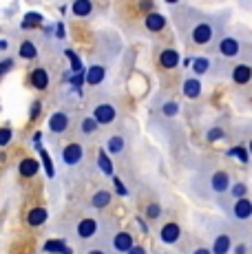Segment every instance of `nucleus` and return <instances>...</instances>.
<instances>
[{"label": "nucleus", "instance_id": "1", "mask_svg": "<svg viewBox=\"0 0 252 254\" xmlns=\"http://www.w3.org/2000/svg\"><path fill=\"white\" fill-rule=\"evenodd\" d=\"M95 120V124L98 126H111L115 120H118V109H115L111 102H102L93 109V115H91Z\"/></svg>", "mask_w": 252, "mask_h": 254}, {"label": "nucleus", "instance_id": "2", "mask_svg": "<svg viewBox=\"0 0 252 254\" xmlns=\"http://www.w3.org/2000/svg\"><path fill=\"white\" fill-rule=\"evenodd\" d=\"M98 232H100V221L95 217L82 219V221L77 223V228H75L77 239H82V241H89V239L98 237Z\"/></svg>", "mask_w": 252, "mask_h": 254}, {"label": "nucleus", "instance_id": "3", "mask_svg": "<svg viewBox=\"0 0 252 254\" xmlns=\"http://www.w3.org/2000/svg\"><path fill=\"white\" fill-rule=\"evenodd\" d=\"M82 159H84V148H82V144H73L64 146V150H62V162L64 166H69V168H75L77 164H82Z\"/></svg>", "mask_w": 252, "mask_h": 254}, {"label": "nucleus", "instance_id": "4", "mask_svg": "<svg viewBox=\"0 0 252 254\" xmlns=\"http://www.w3.org/2000/svg\"><path fill=\"white\" fill-rule=\"evenodd\" d=\"M212 36H215V29H212L210 22H197L190 31V40L195 45H208L212 40Z\"/></svg>", "mask_w": 252, "mask_h": 254}, {"label": "nucleus", "instance_id": "5", "mask_svg": "<svg viewBox=\"0 0 252 254\" xmlns=\"http://www.w3.org/2000/svg\"><path fill=\"white\" fill-rule=\"evenodd\" d=\"M217 49H219V53L224 58H237L241 53V40L235 36H226L219 40V45H217Z\"/></svg>", "mask_w": 252, "mask_h": 254}, {"label": "nucleus", "instance_id": "6", "mask_svg": "<svg viewBox=\"0 0 252 254\" xmlns=\"http://www.w3.org/2000/svg\"><path fill=\"white\" fill-rule=\"evenodd\" d=\"M232 186V179H230V175L226 173V170H215L212 173V177H210V190L215 194H224L228 192V188Z\"/></svg>", "mask_w": 252, "mask_h": 254}, {"label": "nucleus", "instance_id": "7", "mask_svg": "<svg viewBox=\"0 0 252 254\" xmlns=\"http://www.w3.org/2000/svg\"><path fill=\"white\" fill-rule=\"evenodd\" d=\"M179 237H182V228H179L177 221L164 223L162 230H159V239H162V243H166V246H175L179 241Z\"/></svg>", "mask_w": 252, "mask_h": 254}, {"label": "nucleus", "instance_id": "8", "mask_svg": "<svg viewBox=\"0 0 252 254\" xmlns=\"http://www.w3.org/2000/svg\"><path fill=\"white\" fill-rule=\"evenodd\" d=\"M66 128H69V115L64 111H53L49 117V130L56 135H62Z\"/></svg>", "mask_w": 252, "mask_h": 254}, {"label": "nucleus", "instance_id": "9", "mask_svg": "<svg viewBox=\"0 0 252 254\" xmlns=\"http://www.w3.org/2000/svg\"><path fill=\"white\" fill-rule=\"evenodd\" d=\"M111 243H113V250L118 252V254H126V252L130 250V248L135 246V239H133V234H130V232L122 230V232L115 234Z\"/></svg>", "mask_w": 252, "mask_h": 254}, {"label": "nucleus", "instance_id": "10", "mask_svg": "<svg viewBox=\"0 0 252 254\" xmlns=\"http://www.w3.org/2000/svg\"><path fill=\"white\" fill-rule=\"evenodd\" d=\"M232 217H235L237 221H248V219L252 217V201L248 197L237 199L235 208H232Z\"/></svg>", "mask_w": 252, "mask_h": 254}, {"label": "nucleus", "instance_id": "11", "mask_svg": "<svg viewBox=\"0 0 252 254\" xmlns=\"http://www.w3.org/2000/svg\"><path fill=\"white\" fill-rule=\"evenodd\" d=\"M182 91H184V95H186L188 100H197V97L201 95V91H203V84H201L199 77H186L184 84H182Z\"/></svg>", "mask_w": 252, "mask_h": 254}, {"label": "nucleus", "instance_id": "12", "mask_svg": "<svg viewBox=\"0 0 252 254\" xmlns=\"http://www.w3.org/2000/svg\"><path fill=\"white\" fill-rule=\"evenodd\" d=\"M230 77H232V82H235V84H239V86L248 84L250 77H252L250 64H246V62H241V64H235V69H232Z\"/></svg>", "mask_w": 252, "mask_h": 254}, {"label": "nucleus", "instance_id": "13", "mask_svg": "<svg viewBox=\"0 0 252 254\" xmlns=\"http://www.w3.org/2000/svg\"><path fill=\"white\" fill-rule=\"evenodd\" d=\"M232 250V237L230 234H217L212 239V248H210V254H228Z\"/></svg>", "mask_w": 252, "mask_h": 254}, {"label": "nucleus", "instance_id": "14", "mask_svg": "<svg viewBox=\"0 0 252 254\" xmlns=\"http://www.w3.org/2000/svg\"><path fill=\"white\" fill-rule=\"evenodd\" d=\"M29 82H31L33 89L45 91L47 86H49V73H47V69L38 66V69H33V71H31V75H29Z\"/></svg>", "mask_w": 252, "mask_h": 254}, {"label": "nucleus", "instance_id": "15", "mask_svg": "<svg viewBox=\"0 0 252 254\" xmlns=\"http://www.w3.org/2000/svg\"><path fill=\"white\" fill-rule=\"evenodd\" d=\"M179 51L177 49H164L162 53H159V66L162 69H175V66L179 64Z\"/></svg>", "mask_w": 252, "mask_h": 254}, {"label": "nucleus", "instance_id": "16", "mask_svg": "<svg viewBox=\"0 0 252 254\" xmlns=\"http://www.w3.org/2000/svg\"><path fill=\"white\" fill-rule=\"evenodd\" d=\"M166 16L164 13H159V11H151L146 16V20H144V27L148 29V31H153V33H157V31H162L164 27H166Z\"/></svg>", "mask_w": 252, "mask_h": 254}, {"label": "nucleus", "instance_id": "17", "mask_svg": "<svg viewBox=\"0 0 252 254\" xmlns=\"http://www.w3.org/2000/svg\"><path fill=\"white\" fill-rule=\"evenodd\" d=\"M38 170H40V164L33 157H25L18 164V173H20L22 177H33V175H38Z\"/></svg>", "mask_w": 252, "mask_h": 254}, {"label": "nucleus", "instance_id": "18", "mask_svg": "<svg viewBox=\"0 0 252 254\" xmlns=\"http://www.w3.org/2000/svg\"><path fill=\"white\" fill-rule=\"evenodd\" d=\"M106 77V69L102 64H93L89 71H86V84L91 86H100Z\"/></svg>", "mask_w": 252, "mask_h": 254}, {"label": "nucleus", "instance_id": "19", "mask_svg": "<svg viewBox=\"0 0 252 254\" xmlns=\"http://www.w3.org/2000/svg\"><path fill=\"white\" fill-rule=\"evenodd\" d=\"M71 13L77 18H86L93 13V2L91 0H73L71 2Z\"/></svg>", "mask_w": 252, "mask_h": 254}, {"label": "nucleus", "instance_id": "20", "mask_svg": "<svg viewBox=\"0 0 252 254\" xmlns=\"http://www.w3.org/2000/svg\"><path fill=\"white\" fill-rule=\"evenodd\" d=\"M47 217H49V212H47V208L38 206V208L29 210V214H27V223H29V226H31V228H38V226H42V223L47 221Z\"/></svg>", "mask_w": 252, "mask_h": 254}, {"label": "nucleus", "instance_id": "21", "mask_svg": "<svg viewBox=\"0 0 252 254\" xmlns=\"http://www.w3.org/2000/svg\"><path fill=\"white\" fill-rule=\"evenodd\" d=\"M111 201H113V192H109V190H98V192L91 197V208L104 210L106 206H111Z\"/></svg>", "mask_w": 252, "mask_h": 254}, {"label": "nucleus", "instance_id": "22", "mask_svg": "<svg viewBox=\"0 0 252 254\" xmlns=\"http://www.w3.org/2000/svg\"><path fill=\"white\" fill-rule=\"evenodd\" d=\"M126 148V139L122 135H111L109 139H106V153L111 155H122Z\"/></svg>", "mask_w": 252, "mask_h": 254}, {"label": "nucleus", "instance_id": "23", "mask_svg": "<svg viewBox=\"0 0 252 254\" xmlns=\"http://www.w3.org/2000/svg\"><path fill=\"white\" fill-rule=\"evenodd\" d=\"M45 252H49V254H73L71 248L66 246L62 239H49V241L45 243Z\"/></svg>", "mask_w": 252, "mask_h": 254}, {"label": "nucleus", "instance_id": "24", "mask_svg": "<svg viewBox=\"0 0 252 254\" xmlns=\"http://www.w3.org/2000/svg\"><path fill=\"white\" fill-rule=\"evenodd\" d=\"M98 168L102 170V173L106 175V177H113V162H111V157H109V153L106 150H100L98 153Z\"/></svg>", "mask_w": 252, "mask_h": 254}, {"label": "nucleus", "instance_id": "25", "mask_svg": "<svg viewBox=\"0 0 252 254\" xmlns=\"http://www.w3.org/2000/svg\"><path fill=\"white\" fill-rule=\"evenodd\" d=\"M18 56H20L22 60H36L38 58V47L33 45L31 40H25L20 45V49H18Z\"/></svg>", "mask_w": 252, "mask_h": 254}, {"label": "nucleus", "instance_id": "26", "mask_svg": "<svg viewBox=\"0 0 252 254\" xmlns=\"http://www.w3.org/2000/svg\"><path fill=\"white\" fill-rule=\"evenodd\" d=\"M192 71L197 73V77L206 75V73L210 71V60H208V58H195V60H192Z\"/></svg>", "mask_w": 252, "mask_h": 254}, {"label": "nucleus", "instance_id": "27", "mask_svg": "<svg viewBox=\"0 0 252 254\" xmlns=\"http://www.w3.org/2000/svg\"><path fill=\"white\" fill-rule=\"evenodd\" d=\"M38 153H40V164H42V168H45L47 177H53V175H56V170H53V162H51L49 155H47V150L40 148V144H38Z\"/></svg>", "mask_w": 252, "mask_h": 254}, {"label": "nucleus", "instance_id": "28", "mask_svg": "<svg viewBox=\"0 0 252 254\" xmlns=\"http://www.w3.org/2000/svg\"><path fill=\"white\" fill-rule=\"evenodd\" d=\"M80 130H82V135H86V137H89V135H93L95 130H98V124H95V120L93 117H82V122H80Z\"/></svg>", "mask_w": 252, "mask_h": 254}, {"label": "nucleus", "instance_id": "29", "mask_svg": "<svg viewBox=\"0 0 252 254\" xmlns=\"http://www.w3.org/2000/svg\"><path fill=\"white\" fill-rule=\"evenodd\" d=\"M228 192H230V197L235 199H244L246 194H248V186H246L244 182H237L235 186H230V188H228Z\"/></svg>", "mask_w": 252, "mask_h": 254}, {"label": "nucleus", "instance_id": "30", "mask_svg": "<svg viewBox=\"0 0 252 254\" xmlns=\"http://www.w3.org/2000/svg\"><path fill=\"white\" fill-rule=\"evenodd\" d=\"M42 24V16L36 11H29L25 18H22V29H31V27H40Z\"/></svg>", "mask_w": 252, "mask_h": 254}, {"label": "nucleus", "instance_id": "31", "mask_svg": "<svg viewBox=\"0 0 252 254\" xmlns=\"http://www.w3.org/2000/svg\"><path fill=\"white\" fill-rule=\"evenodd\" d=\"M228 155H230V157H237L241 164H248V159H250L248 157V150H246L244 146H232V148L228 150Z\"/></svg>", "mask_w": 252, "mask_h": 254}, {"label": "nucleus", "instance_id": "32", "mask_svg": "<svg viewBox=\"0 0 252 254\" xmlns=\"http://www.w3.org/2000/svg\"><path fill=\"white\" fill-rule=\"evenodd\" d=\"M224 137H226V133H224V128H219V126H212V128H208V133H206L208 141H219Z\"/></svg>", "mask_w": 252, "mask_h": 254}, {"label": "nucleus", "instance_id": "33", "mask_svg": "<svg viewBox=\"0 0 252 254\" xmlns=\"http://www.w3.org/2000/svg\"><path fill=\"white\" fill-rule=\"evenodd\" d=\"M11 137H13V130L9 128V126H2V128H0V148L7 146L9 141H11Z\"/></svg>", "mask_w": 252, "mask_h": 254}, {"label": "nucleus", "instance_id": "34", "mask_svg": "<svg viewBox=\"0 0 252 254\" xmlns=\"http://www.w3.org/2000/svg\"><path fill=\"white\" fill-rule=\"evenodd\" d=\"M162 113L166 115V117H175L179 113V106H177V102H166V104L162 106Z\"/></svg>", "mask_w": 252, "mask_h": 254}, {"label": "nucleus", "instance_id": "35", "mask_svg": "<svg viewBox=\"0 0 252 254\" xmlns=\"http://www.w3.org/2000/svg\"><path fill=\"white\" fill-rule=\"evenodd\" d=\"M66 56H69V60H71V71L73 73H82V60L75 56L73 51H66Z\"/></svg>", "mask_w": 252, "mask_h": 254}, {"label": "nucleus", "instance_id": "36", "mask_svg": "<svg viewBox=\"0 0 252 254\" xmlns=\"http://www.w3.org/2000/svg\"><path fill=\"white\" fill-rule=\"evenodd\" d=\"M162 214V206L159 203H148L146 206V219H159Z\"/></svg>", "mask_w": 252, "mask_h": 254}, {"label": "nucleus", "instance_id": "37", "mask_svg": "<svg viewBox=\"0 0 252 254\" xmlns=\"http://www.w3.org/2000/svg\"><path fill=\"white\" fill-rule=\"evenodd\" d=\"M113 184H115V190H118V194L120 197H126V194H128V188H126V186L120 182L118 177H113Z\"/></svg>", "mask_w": 252, "mask_h": 254}, {"label": "nucleus", "instance_id": "38", "mask_svg": "<svg viewBox=\"0 0 252 254\" xmlns=\"http://www.w3.org/2000/svg\"><path fill=\"white\" fill-rule=\"evenodd\" d=\"M40 111H42V104H40V102H33V106H31V113H29V120H38V115H40Z\"/></svg>", "mask_w": 252, "mask_h": 254}, {"label": "nucleus", "instance_id": "39", "mask_svg": "<svg viewBox=\"0 0 252 254\" xmlns=\"http://www.w3.org/2000/svg\"><path fill=\"white\" fill-rule=\"evenodd\" d=\"M11 66H13V60H11V58L2 60V62H0V75H2V73H7V71H11Z\"/></svg>", "mask_w": 252, "mask_h": 254}, {"label": "nucleus", "instance_id": "40", "mask_svg": "<svg viewBox=\"0 0 252 254\" xmlns=\"http://www.w3.org/2000/svg\"><path fill=\"white\" fill-rule=\"evenodd\" d=\"M126 254H148V250H146L144 246H133Z\"/></svg>", "mask_w": 252, "mask_h": 254}, {"label": "nucleus", "instance_id": "41", "mask_svg": "<svg viewBox=\"0 0 252 254\" xmlns=\"http://www.w3.org/2000/svg\"><path fill=\"white\" fill-rule=\"evenodd\" d=\"M86 254H109V252H106L104 248H93V250H89Z\"/></svg>", "mask_w": 252, "mask_h": 254}, {"label": "nucleus", "instance_id": "42", "mask_svg": "<svg viewBox=\"0 0 252 254\" xmlns=\"http://www.w3.org/2000/svg\"><path fill=\"white\" fill-rule=\"evenodd\" d=\"M139 7H142V9H151L153 2H151V0H142V2H139Z\"/></svg>", "mask_w": 252, "mask_h": 254}, {"label": "nucleus", "instance_id": "43", "mask_svg": "<svg viewBox=\"0 0 252 254\" xmlns=\"http://www.w3.org/2000/svg\"><path fill=\"white\" fill-rule=\"evenodd\" d=\"M192 254H210L208 248H197V250H192Z\"/></svg>", "mask_w": 252, "mask_h": 254}, {"label": "nucleus", "instance_id": "44", "mask_svg": "<svg viewBox=\"0 0 252 254\" xmlns=\"http://www.w3.org/2000/svg\"><path fill=\"white\" fill-rule=\"evenodd\" d=\"M235 252H237V254H246V246H237Z\"/></svg>", "mask_w": 252, "mask_h": 254}, {"label": "nucleus", "instance_id": "45", "mask_svg": "<svg viewBox=\"0 0 252 254\" xmlns=\"http://www.w3.org/2000/svg\"><path fill=\"white\" fill-rule=\"evenodd\" d=\"M80 82H82V73H80V75H75V77H73V84H75V86H80Z\"/></svg>", "mask_w": 252, "mask_h": 254}, {"label": "nucleus", "instance_id": "46", "mask_svg": "<svg viewBox=\"0 0 252 254\" xmlns=\"http://www.w3.org/2000/svg\"><path fill=\"white\" fill-rule=\"evenodd\" d=\"M7 40H0V51H7Z\"/></svg>", "mask_w": 252, "mask_h": 254}, {"label": "nucleus", "instance_id": "47", "mask_svg": "<svg viewBox=\"0 0 252 254\" xmlns=\"http://www.w3.org/2000/svg\"><path fill=\"white\" fill-rule=\"evenodd\" d=\"M164 2H168V4H177V2H182V0H164Z\"/></svg>", "mask_w": 252, "mask_h": 254}]
</instances>
